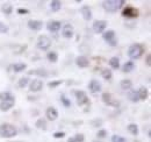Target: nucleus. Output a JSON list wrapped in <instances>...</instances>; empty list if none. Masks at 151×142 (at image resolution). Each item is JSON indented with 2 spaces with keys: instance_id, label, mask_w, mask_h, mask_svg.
<instances>
[{
  "instance_id": "obj_37",
  "label": "nucleus",
  "mask_w": 151,
  "mask_h": 142,
  "mask_svg": "<svg viewBox=\"0 0 151 142\" xmlns=\"http://www.w3.org/2000/svg\"><path fill=\"white\" fill-rule=\"evenodd\" d=\"M98 138L99 139H104V138H106L107 136V130L106 129H100L99 132H98Z\"/></svg>"
},
{
  "instance_id": "obj_42",
  "label": "nucleus",
  "mask_w": 151,
  "mask_h": 142,
  "mask_svg": "<svg viewBox=\"0 0 151 142\" xmlns=\"http://www.w3.org/2000/svg\"><path fill=\"white\" fill-rule=\"evenodd\" d=\"M91 124L93 125L94 127H99V126H101V125H102V120H95V121H92Z\"/></svg>"
},
{
  "instance_id": "obj_21",
  "label": "nucleus",
  "mask_w": 151,
  "mask_h": 142,
  "mask_svg": "<svg viewBox=\"0 0 151 142\" xmlns=\"http://www.w3.org/2000/svg\"><path fill=\"white\" fill-rule=\"evenodd\" d=\"M134 69H135V63H134L132 61L126 62V63L123 64V67H122V71H123V72H132Z\"/></svg>"
},
{
  "instance_id": "obj_44",
  "label": "nucleus",
  "mask_w": 151,
  "mask_h": 142,
  "mask_svg": "<svg viewBox=\"0 0 151 142\" xmlns=\"http://www.w3.org/2000/svg\"><path fill=\"white\" fill-rule=\"evenodd\" d=\"M66 142H76V140H75V138H70Z\"/></svg>"
},
{
  "instance_id": "obj_11",
  "label": "nucleus",
  "mask_w": 151,
  "mask_h": 142,
  "mask_svg": "<svg viewBox=\"0 0 151 142\" xmlns=\"http://www.w3.org/2000/svg\"><path fill=\"white\" fill-rule=\"evenodd\" d=\"M47 28L51 33H57L62 28V22L60 21H57V20H51V21H49L47 23Z\"/></svg>"
},
{
  "instance_id": "obj_40",
  "label": "nucleus",
  "mask_w": 151,
  "mask_h": 142,
  "mask_svg": "<svg viewBox=\"0 0 151 142\" xmlns=\"http://www.w3.org/2000/svg\"><path fill=\"white\" fill-rule=\"evenodd\" d=\"M64 136H65L64 132H56V133H54V138L55 139H63Z\"/></svg>"
},
{
  "instance_id": "obj_45",
  "label": "nucleus",
  "mask_w": 151,
  "mask_h": 142,
  "mask_svg": "<svg viewBox=\"0 0 151 142\" xmlns=\"http://www.w3.org/2000/svg\"><path fill=\"white\" fill-rule=\"evenodd\" d=\"M93 142H101V141H99V140H94Z\"/></svg>"
},
{
  "instance_id": "obj_3",
  "label": "nucleus",
  "mask_w": 151,
  "mask_h": 142,
  "mask_svg": "<svg viewBox=\"0 0 151 142\" xmlns=\"http://www.w3.org/2000/svg\"><path fill=\"white\" fill-rule=\"evenodd\" d=\"M144 47L143 44H139V43H135L129 47L128 49V56L132 58V59H138L139 57H142V55L144 54Z\"/></svg>"
},
{
  "instance_id": "obj_31",
  "label": "nucleus",
  "mask_w": 151,
  "mask_h": 142,
  "mask_svg": "<svg viewBox=\"0 0 151 142\" xmlns=\"http://www.w3.org/2000/svg\"><path fill=\"white\" fill-rule=\"evenodd\" d=\"M2 12H4L6 15L12 14V12H13V6H12V5H9V4L4 5V6H2Z\"/></svg>"
},
{
  "instance_id": "obj_4",
  "label": "nucleus",
  "mask_w": 151,
  "mask_h": 142,
  "mask_svg": "<svg viewBox=\"0 0 151 142\" xmlns=\"http://www.w3.org/2000/svg\"><path fill=\"white\" fill-rule=\"evenodd\" d=\"M102 38H104L111 47H116V46H117V40H116L115 32L112 30V29H111V30H107V32H104Z\"/></svg>"
},
{
  "instance_id": "obj_34",
  "label": "nucleus",
  "mask_w": 151,
  "mask_h": 142,
  "mask_svg": "<svg viewBox=\"0 0 151 142\" xmlns=\"http://www.w3.org/2000/svg\"><path fill=\"white\" fill-rule=\"evenodd\" d=\"M29 75H37V76H42V77H47L48 76V72H45L44 70H32L28 72Z\"/></svg>"
},
{
  "instance_id": "obj_14",
  "label": "nucleus",
  "mask_w": 151,
  "mask_h": 142,
  "mask_svg": "<svg viewBox=\"0 0 151 142\" xmlns=\"http://www.w3.org/2000/svg\"><path fill=\"white\" fill-rule=\"evenodd\" d=\"M42 88H43V82L40 80V79H34L29 84V90L32 92H38V91L42 90Z\"/></svg>"
},
{
  "instance_id": "obj_46",
  "label": "nucleus",
  "mask_w": 151,
  "mask_h": 142,
  "mask_svg": "<svg viewBox=\"0 0 151 142\" xmlns=\"http://www.w3.org/2000/svg\"><path fill=\"white\" fill-rule=\"evenodd\" d=\"M18 142H20V141H18Z\"/></svg>"
},
{
  "instance_id": "obj_6",
  "label": "nucleus",
  "mask_w": 151,
  "mask_h": 142,
  "mask_svg": "<svg viewBox=\"0 0 151 142\" xmlns=\"http://www.w3.org/2000/svg\"><path fill=\"white\" fill-rule=\"evenodd\" d=\"M51 47V40L45 35H41L37 38V48L42 50H48Z\"/></svg>"
},
{
  "instance_id": "obj_36",
  "label": "nucleus",
  "mask_w": 151,
  "mask_h": 142,
  "mask_svg": "<svg viewBox=\"0 0 151 142\" xmlns=\"http://www.w3.org/2000/svg\"><path fill=\"white\" fill-rule=\"evenodd\" d=\"M112 142H127L124 138L120 136V135H113L112 136Z\"/></svg>"
},
{
  "instance_id": "obj_20",
  "label": "nucleus",
  "mask_w": 151,
  "mask_h": 142,
  "mask_svg": "<svg viewBox=\"0 0 151 142\" xmlns=\"http://www.w3.org/2000/svg\"><path fill=\"white\" fill-rule=\"evenodd\" d=\"M128 98L132 103H138L139 101V98H138V94H137V91L136 90H130L128 92Z\"/></svg>"
},
{
  "instance_id": "obj_28",
  "label": "nucleus",
  "mask_w": 151,
  "mask_h": 142,
  "mask_svg": "<svg viewBox=\"0 0 151 142\" xmlns=\"http://www.w3.org/2000/svg\"><path fill=\"white\" fill-rule=\"evenodd\" d=\"M12 68H13L14 72H21V71H23L27 68V65H26L24 63H15Z\"/></svg>"
},
{
  "instance_id": "obj_17",
  "label": "nucleus",
  "mask_w": 151,
  "mask_h": 142,
  "mask_svg": "<svg viewBox=\"0 0 151 142\" xmlns=\"http://www.w3.org/2000/svg\"><path fill=\"white\" fill-rule=\"evenodd\" d=\"M80 13H81L83 18L85 19L86 21H88V20L92 19V11H91L90 6H87V5H85V6H83L80 8Z\"/></svg>"
},
{
  "instance_id": "obj_35",
  "label": "nucleus",
  "mask_w": 151,
  "mask_h": 142,
  "mask_svg": "<svg viewBox=\"0 0 151 142\" xmlns=\"http://www.w3.org/2000/svg\"><path fill=\"white\" fill-rule=\"evenodd\" d=\"M62 83H63V80H52V82H50V83L48 84V86H49L50 89H51V88L54 89V88H57V86H59Z\"/></svg>"
},
{
  "instance_id": "obj_2",
  "label": "nucleus",
  "mask_w": 151,
  "mask_h": 142,
  "mask_svg": "<svg viewBox=\"0 0 151 142\" xmlns=\"http://www.w3.org/2000/svg\"><path fill=\"white\" fill-rule=\"evenodd\" d=\"M18 133L15 126H13L12 124H2L0 126V135L1 138H6V139H9V138H13Z\"/></svg>"
},
{
  "instance_id": "obj_5",
  "label": "nucleus",
  "mask_w": 151,
  "mask_h": 142,
  "mask_svg": "<svg viewBox=\"0 0 151 142\" xmlns=\"http://www.w3.org/2000/svg\"><path fill=\"white\" fill-rule=\"evenodd\" d=\"M101 99H102V101H104L105 104H107L108 106H112V107H119L120 106V101H119L117 99H114L113 96H112L111 93H108V92L102 93Z\"/></svg>"
},
{
  "instance_id": "obj_30",
  "label": "nucleus",
  "mask_w": 151,
  "mask_h": 142,
  "mask_svg": "<svg viewBox=\"0 0 151 142\" xmlns=\"http://www.w3.org/2000/svg\"><path fill=\"white\" fill-rule=\"evenodd\" d=\"M28 82H29V78L28 77H22V78H20L19 82H18V86L19 88H26L27 85H28Z\"/></svg>"
},
{
  "instance_id": "obj_16",
  "label": "nucleus",
  "mask_w": 151,
  "mask_h": 142,
  "mask_svg": "<svg viewBox=\"0 0 151 142\" xmlns=\"http://www.w3.org/2000/svg\"><path fill=\"white\" fill-rule=\"evenodd\" d=\"M45 115H47L48 120L55 121L57 118H58V112H57L56 108H54V107H48L47 108V112H45Z\"/></svg>"
},
{
  "instance_id": "obj_15",
  "label": "nucleus",
  "mask_w": 151,
  "mask_h": 142,
  "mask_svg": "<svg viewBox=\"0 0 151 142\" xmlns=\"http://www.w3.org/2000/svg\"><path fill=\"white\" fill-rule=\"evenodd\" d=\"M76 64H77L79 68L84 69V68H87V67L90 65V61H88V58L85 57V56H78V57L76 58Z\"/></svg>"
},
{
  "instance_id": "obj_8",
  "label": "nucleus",
  "mask_w": 151,
  "mask_h": 142,
  "mask_svg": "<svg viewBox=\"0 0 151 142\" xmlns=\"http://www.w3.org/2000/svg\"><path fill=\"white\" fill-rule=\"evenodd\" d=\"M76 99H77V104H78V106H83V105H86V104H88V97H87V94L84 92V91H76Z\"/></svg>"
},
{
  "instance_id": "obj_27",
  "label": "nucleus",
  "mask_w": 151,
  "mask_h": 142,
  "mask_svg": "<svg viewBox=\"0 0 151 142\" xmlns=\"http://www.w3.org/2000/svg\"><path fill=\"white\" fill-rule=\"evenodd\" d=\"M47 58L49 62H52V63H56L58 61V55L56 51H50V53L47 54Z\"/></svg>"
},
{
  "instance_id": "obj_7",
  "label": "nucleus",
  "mask_w": 151,
  "mask_h": 142,
  "mask_svg": "<svg viewBox=\"0 0 151 142\" xmlns=\"http://www.w3.org/2000/svg\"><path fill=\"white\" fill-rule=\"evenodd\" d=\"M138 15H139L138 9L132 6H126L122 11V17L124 18H137Z\"/></svg>"
},
{
  "instance_id": "obj_18",
  "label": "nucleus",
  "mask_w": 151,
  "mask_h": 142,
  "mask_svg": "<svg viewBox=\"0 0 151 142\" xmlns=\"http://www.w3.org/2000/svg\"><path fill=\"white\" fill-rule=\"evenodd\" d=\"M88 89L91 90V92H92V93L100 92V91H101V84H100L98 80L92 79V80L90 82V84H88Z\"/></svg>"
},
{
  "instance_id": "obj_22",
  "label": "nucleus",
  "mask_w": 151,
  "mask_h": 142,
  "mask_svg": "<svg viewBox=\"0 0 151 142\" xmlns=\"http://www.w3.org/2000/svg\"><path fill=\"white\" fill-rule=\"evenodd\" d=\"M101 76H102L104 79L109 80V79H112V77H113V72H112L111 69L105 68V69H102V71H101Z\"/></svg>"
},
{
  "instance_id": "obj_43",
  "label": "nucleus",
  "mask_w": 151,
  "mask_h": 142,
  "mask_svg": "<svg viewBox=\"0 0 151 142\" xmlns=\"http://www.w3.org/2000/svg\"><path fill=\"white\" fill-rule=\"evenodd\" d=\"M147 65H148V67H150L151 65V55L150 54L147 55Z\"/></svg>"
},
{
  "instance_id": "obj_23",
  "label": "nucleus",
  "mask_w": 151,
  "mask_h": 142,
  "mask_svg": "<svg viewBox=\"0 0 151 142\" xmlns=\"http://www.w3.org/2000/svg\"><path fill=\"white\" fill-rule=\"evenodd\" d=\"M121 89L122 90H132V82L130 79H123V80H121Z\"/></svg>"
},
{
  "instance_id": "obj_1",
  "label": "nucleus",
  "mask_w": 151,
  "mask_h": 142,
  "mask_svg": "<svg viewBox=\"0 0 151 142\" xmlns=\"http://www.w3.org/2000/svg\"><path fill=\"white\" fill-rule=\"evenodd\" d=\"M124 1L123 0H106L102 2V7L106 12L109 13H115L117 12L122 6H124Z\"/></svg>"
},
{
  "instance_id": "obj_39",
  "label": "nucleus",
  "mask_w": 151,
  "mask_h": 142,
  "mask_svg": "<svg viewBox=\"0 0 151 142\" xmlns=\"http://www.w3.org/2000/svg\"><path fill=\"white\" fill-rule=\"evenodd\" d=\"M7 32H8V27H7L5 23L0 22V33H2V34H6Z\"/></svg>"
},
{
  "instance_id": "obj_25",
  "label": "nucleus",
  "mask_w": 151,
  "mask_h": 142,
  "mask_svg": "<svg viewBox=\"0 0 151 142\" xmlns=\"http://www.w3.org/2000/svg\"><path fill=\"white\" fill-rule=\"evenodd\" d=\"M127 128H128L129 133L132 134V135H135V136H137L138 133H139V130H138V126H137L136 124H129Z\"/></svg>"
},
{
  "instance_id": "obj_9",
  "label": "nucleus",
  "mask_w": 151,
  "mask_h": 142,
  "mask_svg": "<svg viewBox=\"0 0 151 142\" xmlns=\"http://www.w3.org/2000/svg\"><path fill=\"white\" fill-rule=\"evenodd\" d=\"M106 27H107V21L106 20H95L93 22V32L96 34L104 33Z\"/></svg>"
},
{
  "instance_id": "obj_33",
  "label": "nucleus",
  "mask_w": 151,
  "mask_h": 142,
  "mask_svg": "<svg viewBox=\"0 0 151 142\" xmlns=\"http://www.w3.org/2000/svg\"><path fill=\"white\" fill-rule=\"evenodd\" d=\"M11 98H13V94H12L11 92H1V93H0V99H1V101L8 100V99H11Z\"/></svg>"
},
{
  "instance_id": "obj_12",
  "label": "nucleus",
  "mask_w": 151,
  "mask_h": 142,
  "mask_svg": "<svg viewBox=\"0 0 151 142\" xmlns=\"http://www.w3.org/2000/svg\"><path fill=\"white\" fill-rule=\"evenodd\" d=\"M14 104H15V98L13 97V98H11V99H8V100L1 101V103H0V109H1L2 112H7V111H9L12 107L14 106Z\"/></svg>"
},
{
  "instance_id": "obj_32",
  "label": "nucleus",
  "mask_w": 151,
  "mask_h": 142,
  "mask_svg": "<svg viewBox=\"0 0 151 142\" xmlns=\"http://www.w3.org/2000/svg\"><path fill=\"white\" fill-rule=\"evenodd\" d=\"M60 101H62V104H63L65 107L71 106V100H70L66 96H64V94H62V96H60Z\"/></svg>"
},
{
  "instance_id": "obj_29",
  "label": "nucleus",
  "mask_w": 151,
  "mask_h": 142,
  "mask_svg": "<svg viewBox=\"0 0 151 142\" xmlns=\"http://www.w3.org/2000/svg\"><path fill=\"white\" fill-rule=\"evenodd\" d=\"M35 126L37 127L38 129H43V130H45L47 129V121L44 120V119H42V118H40L37 121H36V124Z\"/></svg>"
},
{
  "instance_id": "obj_13",
  "label": "nucleus",
  "mask_w": 151,
  "mask_h": 142,
  "mask_svg": "<svg viewBox=\"0 0 151 142\" xmlns=\"http://www.w3.org/2000/svg\"><path fill=\"white\" fill-rule=\"evenodd\" d=\"M28 27H29L32 30H34V32H38V30L42 29L43 22L40 21V20H33V19H32V20L28 21Z\"/></svg>"
},
{
  "instance_id": "obj_26",
  "label": "nucleus",
  "mask_w": 151,
  "mask_h": 142,
  "mask_svg": "<svg viewBox=\"0 0 151 142\" xmlns=\"http://www.w3.org/2000/svg\"><path fill=\"white\" fill-rule=\"evenodd\" d=\"M109 65L113 68V69H119L120 68V59L116 57V56H114V57H112L111 59H109Z\"/></svg>"
},
{
  "instance_id": "obj_19",
  "label": "nucleus",
  "mask_w": 151,
  "mask_h": 142,
  "mask_svg": "<svg viewBox=\"0 0 151 142\" xmlns=\"http://www.w3.org/2000/svg\"><path fill=\"white\" fill-rule=\"evenodd\" d=\"M137 94H138V98L139 100H145L149 96V92H148V89L144 88V86H141L139 89L137 90Z\"/></svg>"
},
{
  "instance_id": "obj_38",
  "label": "nucleus",
  "mask_w": 151,
  "mask_h": 142,
  "mask_svg": "<svg viewBox=\"0 0 151 142\" xmlns=\"http://www.w3.org/2000/svg\"><path fill=\"white\" fill-rule=\"evenodd\" d=\"M75 140H76V142H84V140H85V136H84V134L78 133V134H76Z\"/></svg>"
},
{
  "instance_id": "obj_41",
  "label": "nucleus",
  "mask_w": 151,
  "mask_h": 142,
  "mask_svg": "<svg viewBox=\"0 0 151 142\" xmlns=\"http://www.w3.org/2000/svg\"><path fill=\"white\" fill-rule=\"evenodd\" d=\"M18 13H19V14H28L29 11L26 9V8H19V9H18Z\"/></svg>"
},
{
  "instance_id": "obj_24",
  "label": "nucleus",
  "mask_w": 151,
  "mask_h": 142,
  "mask_svg": "<svg viewBox=\"0 0 151 142\" xmlns=\"http://www.w3.org/2000/svg\"><path fill=\"white\" fill-rule=\"evenodd\" d=\"M50 7H51L52 12H58V11H60V8H62V2H60L59 0H52V1L50 2Z\"/></svg>"
},
{
  "instance_id": "obj_10",
  "label": "nucleus",
  "mask_w": 151,
  "mask_h": 142,
  "mask_svg": "<svg viewBox=\"0 0 151 142\" xmlns=\"http://www.w3.org/2000/svg\"><path fill=\"white\" fill-rule=\"evenodd\" d=\"M75 34V29H73V26L70 25V23H65L62 28V35L65 38H71Z\"/></svg>"
}]
</instances>
